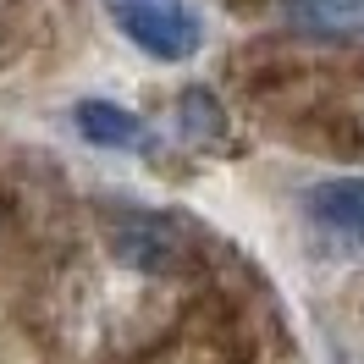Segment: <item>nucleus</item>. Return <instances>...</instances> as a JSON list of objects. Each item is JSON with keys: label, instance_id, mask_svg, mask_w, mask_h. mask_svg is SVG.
Masks as SVG:
<instances>
[{"label": "nucleus", "instance_id": "nucleus-1", "mask_svg": "<svg viewBox=\"0 0 364 364\" xmlns=\"http://www.w3.org/2000/svg\"><path fill=\"white\" fill-rule=\"evenodd\" d=\"M105 11L149 61H188L205 45V23L188 0H105Z\"/></svg>", "mask_w": 364, "mask_h": 364}, {"label": "nucleus", "instance_id": "nucleus-2", "mask_svg": "<svg viewBox=\"0 0 364 364\" xmlns=\"http://www.w3.org/2000/svg\"><path fill=\"white\" fill-rule=\"evenodd\" d=\"M111 254L127 271H182L193 259V232L177 215H122L111 227Z\"/></svg>", "mask_w": 364, "mask_h": 364}, {"label": "nucleus", "instance_id": "nucleus-3", "mask_svg": "<svg viewBox=\"0 0 364 364\" xmlns=\"http://www.w3.org/2000/svg\"><path fill=\"white\" fill-rule=\"evenodd\" d=\"M309 221L337 237H364V177H331V182H315L309 188Z\"/></svg>", "mask_w": 364, "mask_h": 364}, {"label": "nucleus", "instance_id": "nucleus-4", "mask_svg": "<svg viewBox=\"0 0 364 364\" xmlns=\"http://www.w3.org/2000/svg\"><path fill=\"white\" fill-rule=\"evenodd\" d=\"M72 122H77V133L89 138V144H100V149H144V122H138L133 111L111 105V100H83V105L72 111Z\"/></svg>", "mask_w": 364, "mask_h": 364}, {"label": "nucleus", "instance_id": "nucleus-5", "mask_svg": "<svg viewBox=\"0 0 364 364\" xmlns=\"http://www.w3.org/2000/svg\"><path fill=\"white\" fill-rule=\"evenodd\" d=\"M287 17L320 39H353L364 33V0H287Z\"/></svg>", "mask_w": 364, "mask_h": 364}, {"label": "nucleus", "instance_id": "nucleus-6", "mask_svg": "<svg viewBox=\"0 0 364 364\" xmlns=\"http://www.w3.org/2000/svg\"><path fill=\"white\" fill-rule=\"evenodd\" d=\"M177 111H182V133L193 138V144H210V149L221 144V127H227V116H221V105H215L205 89H188Z\"/></svg>", "mask_w": 364, "mask_h": 364}]
</instances>
